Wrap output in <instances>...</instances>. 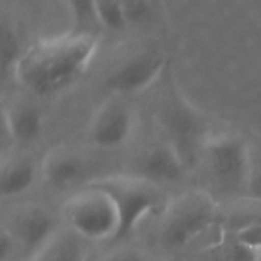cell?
<instances>
[{
  "mask_svg": "<svg viewBox=\"0 0 261 261\" xmlns=\"http://www.w3.org/2000/svg\"><path fill=\"white\" fill-rule=\"evenodd\" d=\"M98 47L95 32L70 29L40 38L26 46L14 78L35 96H57L83 78Z\"/></svg>",
  "mask_w": 261,
  "mask_h": 261,
  "instance_id": "cell-1",
  "label": "cell"
},
{
  "mask_svg": "<svg viewBox=\"0 0 261 261\" xmlns=\"http://www.w3.org/2000/svg\"><path fill=\"white\" fill-rule=\"evenodd\" d=\"M154 116L165 141L176 148L188 168L194 167L202 158L211 133L205 116L182 95L171 80L158 98Z\"/></svg>",
  "mask_w": 261,
  "mask_h": 261,
  "instance_id": "cell-2",
  "label": "cell"
},
{
  "mask_svg": "<svg viewBox=\"0 0 261 261\" xmlns=\"http://www.w3.org/2000/svg\"><path fill=\"white\" fill-rule=\"evenodd\" d=\"M219 206L203 190H190L164 210L159 234L165 246L179 249L206 232L217 220Z\"/></svg>",
  "mask_w": 261,
  "mask_h": 261,
  "instance_id": "cell-3",
  "label": "cell"
},
{
  "mask_svg": "<svg viewBox=\"0 0 261 261\" xmlns=\"http://www.w3.org/2000/svg\"><path fill=\"white\" fill-rule=\"evenodd\" d=\"M89 185L101 188L113 199L121 219L116 240L128 237L148 216L161 208L165 199L159 185L138 174L107 176L90 180Z\"/></svg>",
  "mask_w": 261,
  "mask_h": 261,
  "instance_id": "cell-4",
  "label": "cell"
},
{
  "mask_svg": "<svg viewBox=\"0 0 261 261\" xmlns=\"http://www.w3.org/2000/svg\"><path fill=\"white\" fill-rule=\"evenodd\" d=\"M202 158L213 180L226 193L249 191L254 162L248 141L237 133L210 135Z\"/></svg>",
  "mask_w": 261,
  "mask_h": 261,
  "instance_id": "cell-5",
  "label": "cell"
},
{
  "mask_svg": "<svg viewBox=\"0 0 261 261\" xmlns=\"http://www.w3.org/2000/svg\"><path fill=\"white\" fill-rule=\"evenodd\" d=\"M63 216L70 231L80 239L102 242L118 237L119 213L113 199L101 188L86 185L67 199Z\"/></svg>",
  "mask_w": 261,
  "mask_h": 261,
  "instance_id": "cell-6",
  "label": "cell"
},
{
  "mask_svg": "<svg viewBox=\"0 0 261 261\" xmlns=\"http://www.w3.org/2000/svg\"><path fill=\"white\" fill-rule=\"evenodd\" d=\"M167 67L168 60L162 50H139L125 57L107 72L106 87L112 92V95H135L161 81Z\"/></svg>",
  "mask_w": 261,
  "mask_h": 261,
  "instance_id": "cell-7",
  "label": "cell"
},
{
  "mask_svg": "<svg viewBox=\"0 0 261 261\" xmlns=\"http://www.w3.org/2000/svg\"><path fill=\"white\" fill-rule=\"evenodd\" d=\"M136 128V115L125 96L112 95L93 113L87 136L89 141L104 150L118 148L130 141Z\"/></svg>",
  "mask_w": 261,
  "mask_h": 261,
  "instance_id": "cell-8",
  "label": "cell"
},
{
  "mask_svg": "<svg viewBox=\"0 0 261 261\" xmlns=\"http://www.w3.org/2000/svg\"><path fill=\"white\" fill-rule=\"evenodd\" d=\"M6 229L15 240L17 246L31 257L57 232L52 214L44 206L34 203L20 206L12 214Z\"/></svg>",
  "mask_w": 261,
  "mask_h": 261,
  "instance_id": "cell-9",
  "label": "cell"
},
{
  "mask_svg": "<svg viewBox=\"0 0 261 261\" xmlns=\"http://www.w3.org/2000/svg\"><path fill=\"white\" fill-rule=\"evenodd\" d=\"M136 168L138 176L159 187L164 184L179 182L188 170L180 154L167 141L154 144L153 147L145 150L139 156Z\"/></svg>",
  "mask_w": 261,
  "mask_h": 261,
  "instance_id": "cell-10",
  "label": "cell"
},
{
  "mask_svg": "<svg viewBox=\"0 0 261 261\" xmlns=\"http://www.w3.org/2000/svg\"><path fill=\"white\" fill-rule=\"evenodd\" d=\"M86 171L83 156L67 147L57 145L50 148L41 162V176L44 184L54 191H66L72 188Z\"/></svg>",
  "mask_w": 261,
  "mask_h": 261,
  "instance_id": "cell-11",
  "label": "cell"
},
{
  "mask_svg": "<svg viewBox=\"0 0 261 261\" xmlns=\"http://www.w3.org/2000/svg\"><path fill=\"white\" fill-rule=\"evenodd\" d=\"M3 136H8L11 142L23 145L38 141L43 132V115L29 102H15L11 107H5L2 112Z\"/></svg>",
  "mask_w": 261,
  "mask_h": 261,
  "instance_id": "cell-12",
  "label": "cell"
},
{
  "mask_svg": "<svg viewBox=\"0 0 261 261\" xmlns=\"http://www.w3.org/2000/svg\"><path fill=\"white\" fill-rule=\"evenodd\" d=\"M37 177L35 162L24 154H9L2 162L0 190L5 197H15L31 190Z\"/></svg>",
  "mask_w": 261,
  "mask_h": 261,
  "instance_id": "cell-13",
  "label": "cell"
},
{
  "mask_svg": "<svg viewBox=\"0 0 261 261\" xmlns=\"http://www.w3.org/2000/svg\"><path fill=\"white\" fill-rule=\"evenodd\" d=\"M83 246L75 232L57 231L52 239L41 246L31 261H83Z\"/></svg>",
  "mask_w": 261,
  "mask_h": 261,
  "instance_id": "cell-14",
  "label": "cell"
},
{
  "mask_svg": "<svg viewBox=\"0 0 261 261\" xmlns=\"http://www.w3.org/2000/svg\"><path fill=\"white\" fill-rule=\"evenodd\" d=\"M261 252L246 246L225 231L223 237L205 251L202 261H260Z\"/></svg>",
  "mask_w": 261,
  "mask_h": 261,
  "instance_id": "cell-15",
  "label": "cell"
},
{
  "mask_svg": "<svg viewBox=\"0 0 261 261\" xmlns=\"http://www.w3.org/2000/svg\"><path fill=\"white\" fill-rule=\"evenodd\" d=\"M26 46H23L20 32L17 31V28L8 21L3 20L2 23V61H0V67H2V80L6 81L9 76H14L15 73V67L24 52Z\"/></svg>",
  "mask_w": 261,
  "mask_h": 261,
  "instance_id": "cell-16",
  "label": "cell"
},
{
  "mask_svg": "<svg viewBox=\"0 0 261 261\" xmlns=\"http://www.w3.org/2000/svg\"><path fill=\"white\" fill-rule=\"evenodd\" d=\"M64 3L72 17V29L95 34L102 29L98 20L95 0H64Z\"/></svg>",
  "mask_w": 261,
  "mask_h": 261,
  "instance_id": "cell-17",
  "label": "cell"
},
{
  "mask_svg": "<svg viewBox=\"0 0 261 261\" xmlns=\"http://www.w3.org/2000/svg\"><path fill=\"white\" fill-rule=\"evenodd\" d=\"M95 6L101 28L118 31L127 26L122 11V0H95Z\"/></svg>",
  "mask_w": 261,
  "mask_h": 261,
  "instance_id": "cell-18",
  "label": "cell"
},
{
  "mask_svg": "<svg viewBox=\"0 0 261 261\" xmlns=\"http://www.w3.org/2000/svg\"><path fill=\"white\" fill-rule=\"evenodd\" d=\"M150 2L151 0H122V11L127 26L138 24L148 17Z\"/></svg>",
  "mask_w": 261,
  "mask_h": 261,
  "instance_id": "cell-19",
  "label": "cell"
},
{
  "mask_svg": "<svg viewBox=\"0 0 261 261\" xmlns=\"http://www.w3.org/2000/svg\"><path fill=\"white\" fill-rule=\"evenodd\" d=\"M96 261H150V258L138 249L122 248L99 257Z\"/></svg>",
  "mask_w": 261,
  "mask_h": 261,
  "instance_id": "cell-20",
  "label": "cell"
},
{
  "mask_svg": "<svg viewBox=\"0 0 261 261\" xmlns=\"http://www.w3.org/2000/svg\"><path fill=\"white\" fill-rule=\"evenodd\" d=\"M15 246H17L15 240L12 239V236L9 234V231L6 228H3L2 236H0V258L3 261L8 260Z\"/></svg>",
  "mask_w": 261,
  "mask_h": 261,
  "instance_id": "cell-21",
  "label": "cell"
},
{
  "mask_svg": "<svg viewBox=\"0 0 261 261\" xmlns=\"http://www.w3.org/2000/svg\"><path fill=\"white\" fill-rule=\"evenodd\" d=\"M154 2H161V0H154Z\"/></svg>",
  "mask_w": 261,
  "mask_h": 261,
  "instance_id": "cell-22",
  "label": "cell"
}]
</instances>
